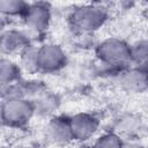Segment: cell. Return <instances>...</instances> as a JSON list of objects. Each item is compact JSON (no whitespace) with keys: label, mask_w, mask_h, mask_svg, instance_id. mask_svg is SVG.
I'll return each instance as SVG.
<instances>
[{"label":"cell","mask_w":148,"mask_h":148,"mask_svg":"<svg viewBox=\"0 0 148 148\" xmlns=\"http://www.w3.org/2000/svg\"><path fill=\"white\" fill-rule=\"evenodd\" d=\"M109 18L108 8L99 3H83L74 7L68 15L69 27L76 34H91L101 29Z\"/></svg>","instance_id":"cell-1"},{"label":"cell","mask_w":148,"mask_h":148,"mask_svg":"<svg viewBox=\"0 0 148 148\" xmlns=\"http://www.w3.org/2000/svg\"><path fill=\"white\" fill-rule=\"evenodd\" d=\"M97 59L106 66L117 68H127L132 64L131 45L117 37H108L99 42L95 50Z\"/></svg>","instance_id":"cell-2"},{"label":"cell","mask_w":148,"mask_h":148,"mask_svg":"<svg viewBox=\"0 0 148 148\" xmlns=\"http://www.w3.org/2000/svg\"><path fill=\"white\" fill-rule=\"evenodd\" d=\"M36 109L34 102L25 97H10L1 102V121L8 128H22L29 124Z\"/></svg>","instance_id":"cell-3"},{"label":"cell","mask_w":148,"mask_h":148,"mask_svg":"<svg viewBox=\"0 0 148 148\" xmlns=\"http://www.w3.org/2000/svg\"><path fill=\"white\" fill-rule=\"evenodd\" d=\"M67 65L65 50L56 43H45L37 47V72L53 74Z\"/></svg>","instance_id":"cell-4"},{"label":"cell","mask_w":148,"mask_h":148,"mask_svg":"<svg viewBox=\"0 0 148 148\" xmlns=\"http://www.w3.org/2000/svg\"><path fill=\"white\" fill-rule=\"evenodd\" d=\"M69 124L74 142L84 143L98 132L101 121L92 113L79 112L69 117Z\"/></svg>","instance_id":"cell-5"},{"label":"cell","mask_w":148,"mask_h":148,"mask_svg":"<svg viewBox=\"0 0 148 148\" xmlns=\"http://www.w3.org/2000/svg\"><path fill=\"white\" fill-rule=\"evenodd\" d=\"M31 44L29 35L23 30L8 28L1 31L0 49L2 57L10 58L12 56H20Z\"/></svg>","instance_id":"cell-6"},{"label":"cell","mask_w":148,"mask_h":148,"mask_svg":"<svg viewBox=\"0 0 148 148\" xmlns=\"http://www.w3.org/2000/svg\"><path fill=\"white\" fill-rule=\"evenodd\" d=\"M51 7L46 2H31L22 20L25 27L36 34L45 31L51 22Z\"/></svg>","instance_id":"cell-7"},{"label":"cell","mask_w":148,"mask_h":148,"mask_svg":"<svg viewBox=\"0 0 148 148\" xmlns=\"http://www.w3.org/2000/svg\"><path fill=\"white\" fill-rule=\"evenodd\" d=\"M46 138L57 147H67L74 142L69 117L66 116H53L46 125Z\"/></svg>","instance_id":"cell-8"},{"label":"cell","mask_w":148,"mask_h":148,"mask_svg":"<svg viewBox=\"0 0 148 148\" xmlns=\"http://www.w3.org/2000/svg\"><path fill=\"white\" fill-rule=\"evenodd\" d=\"M118 83L128 92L140 94L148 89V74L140 66L127 67L120 71Z\"/></svg>","instance_id":"cell-9"},{"label":"cell","mask_w":148,"mask_h":148,"mask_svg":"<svg viewBox=\"0 0 148 148\" xmlns=\"http://www.w3.org/2000/svg\"><path fill=\"white\" fill-rule=\"evenodd\" d=\"M22 67L8 57H2L0 60V83L1 87H8L21 80Z\"/></svg>","instance_id":"cell-10"},{"label":"cell","mask_w":148,"mask_h":148,"mask_svg":"<svg viewBox=\"0 0 148 148\" xmlns=\"http://www.w3.org/2000/svg\"><path fill=\"white\" fill-rule=\"evenodd\" d=\"M34 102L36 113H42V114H49L52 113L54 110H57L59 101L57 96H54L51 91H47L46 89L40 90L35 97L31 98Z\"/></svg>","instance_id":"cell-11"},{"label":"cell","mask_w":148,"mask_h":148,"mask_svg":"<svg viewBox=\"0 0 148 148\" xmlns=\"http://www.w3.org/2000/svg\"><path fill=\"white\" fill-rule=\"evenodd\" d=\"M28 7H29V2H24L21 0H1L0 1L1 15L6 17H21L22 18Z\"/></svg>","instance_id":"cell-12"},{"label":"cell","mask_w":148,"mask_h":148,"mask_svg":"<svg viewBox=\"0 0 148 148\" xmlns=\"http://www.w3.org/2000/svg\"><path fill=\"white\" fill-rule=\"evenodd\" d=\"M124 143L118 132H105L96 138L92 146L94 148H123Z\"/></svg>","instance_id":"cell-13"},{"label":"cell","mask_w":148,"mask_h":148,"mask_svg":"<svg viewBox=\"0 0 148 148\" xmlns=\"http://www.w3.org/2000/svg\"><path fill=\"white\" fill-rule=\"evenodd\" d=\"M132 50V64L143 67L148 64V39H141L131 45Z\"/></svg>","instance_id":"cell-14"},{"label":"cell","mask_w":148,"mask_h":148,"mask_svg":"<svg viewBox=\"0 0 148 148\" xmlns=\"http://www.w3.org/2000/svg\"><path fill=\"white\" fill-rule=\"evenodd\" d=\"M37 45L31 44L18 56L20 65L23 69L32 73L37 72Z\"/></svg>","instance_id":"cell-15"},{"label":"cell","mask_w":148,"mask_h":148,"mask_svg":"<svg viewBox=\"0 0 148 148\" xmlns=\"http://www.w3.org/2000/svg\"><path fill=\"white\" fill-rule=\"evenodd\" d=\"M123 148H147V147L138 142H125Z\"/></svg>","instance_id":"cell-16"},{"label":"cell","mask_w":148,"mask_h":148,"mask_svg":"<svg viewBox=\"0 0 148 148\" xmlns=\"http://www.w3.org/2000/svg\"><path fill=\"white\" fill-rule=\"evenodd\" d=\"M76 148H94L92 145H87V143H80Z\"/></svg>","instance_id":"cell-17"},{"label":"cell","mask_w":148,"mask_h":148,"mask_svg":"<svg viewBox=\"0 0 148 148\" xmlns=\"http://www.w3.org/2000/svg\"><path fill=\"white\" fill-rule=\"evenodd\" d=\"M142 68H143V69H145V71L147 72V74H148V64H147V65H145V66H143Z\"/></svg>","instance_id":"cell-18"}]
</instances>
